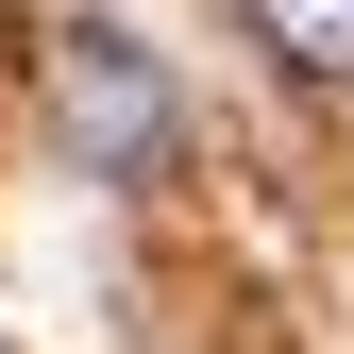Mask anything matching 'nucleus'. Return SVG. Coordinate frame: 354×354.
I'll return each mask as SVG.
<instances>
[{"label": "nucleus", "instance_id": "nucleus-1", "mask_svg": "<svg viewBox=\"0 0 354 354\" xmlns=\"http://www.w3.org/2000/svg\"><path fill=\"white\" fill-rule=\"evenodd\" d=\"M68 136H84V169H152L169 152V68L136 34H68Z\"/></svg>", "mask_w": 354, "mask_h": 354}, {"label": "nucleus", "instance_id": "nucleus-2", "mask_svg": "<svg viewBox=\"0 0 354 354\" xmlns=\"http://www.w3.org/2000/svg\"><path fill=\"white\" fill-rule=\"evenodd\" d=\"M253 17V51L304 68V84H354V0H236Z\"/></svg>", "mask_w": 354, "mask_h": 354}]
</instances>
